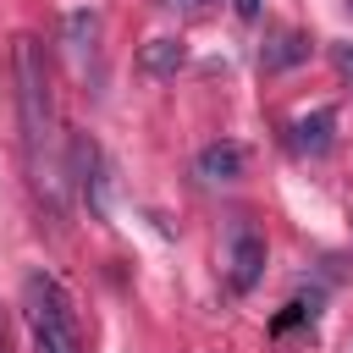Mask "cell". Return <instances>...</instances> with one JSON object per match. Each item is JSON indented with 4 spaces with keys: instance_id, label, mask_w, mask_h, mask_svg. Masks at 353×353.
Instances as JSON below:
<instances>
[{
    "instance_id": "obj_1",
    "label": "cell",
    "mask_w": 353,
    "mask_h": 353,
    "mask_svg": "<svg viewBox=\"0 0 353 353\" xmlns=\"http://www.w3.org/2000/svg\"><path fill=\"white\" fill-rule=\"evenodd\" d=\"M11 61H17V110H22V143H28L33 171H44V149H50V132H55V94H50V61H44V44H39L33 33H17Z\"/></svg>"
},
{
    "instance_id": "obj_2",
    "label": "cell",
    "mask_w": 353,
    "mask_h": 353,
    "mask_svg": "<svg viewBox=\"0 0 353 353\" xmlns=\"http://www.w3.org/2000/svg\"><path fill=\"white\" fill-rule=\"evenodd\" d=\"M22 320H28L39 353H83L77 309H72L66 287H61L50 270H28V276H22Z\"/></svg>"
},
{
    "instance_id": "obj_3",
    "label": "cell",
    "mask_w": 353,
    "mask_h": 353,
    "mask_svg": "<svg viewBox=\"0 0 353 353\" xmlns=\"http://www.w3.org/2000/svg\"><path fill=\"white\" fill-rule=\"evenodd\" d=\"M259 276H265V232L254 221H237L226 232V281L232 292H248Z\"/></svg>"
},
{
    "instance_id": "obj_4",
    "label": "cell",
    "mask_w": 353,
    "mask_h": 353,
    "mask_svg": "<svg viewBox=\"0 0 353 353\" xmlns=\"http://www.w3.org/2000/svg\"><path fill=\"white\" fill-rule=\"evenodd\" d=\"M193 165H199V176H204V182H237V176H243V165H248V149H243V143H232V138H221V143H204Z\"/></svg>"
},
{
    "instance_id": "obj_5",
    "label": "cell",
    "mask_w": 353,
    "mask_h": 353,
    "mask_svg": "<svg viewBox=\"0 0 353 353\" xmlns=\"http://www.w3.org/2000/svg\"><path fill=\"white\" fill-rule=\"evenodd\" d=\"M331 127H336V110L320 105V110H309V116H298V121L287 127V143H292L298 154H325V149H331Z\"/></svg>"
},
{
    "instance_id": "obj_6",
    "label": "cell",
    "mask_w": 353,
    "mask_h": 353,
    "mask_svg": "<svg viewBox=\"0 0 353 353\" xmlns=\"http://www.w3.org/2000/svg\"><path fill=\"white\" fill-rule=\"evenodd\" d=\"M182 61H188V44H182V39H171V33H160V39H149V44L138 50L143 77H176V72H182Z\"/></svg>"
},
{
    "instance_id": "obj_7",
    "label": "cell",
    "mask_w": 353,
    "mask_h": 353,
    "mask_svg": "<svg viewBox=\"0 0 353 353\" xmlns=\"http://www.w3.org/2000/svg\"><path fill=\"white\" fill-rule=\"evenodd\" d=\"M303 55H309V39H303V33H276V39L265 44L259 66H265V72H287V66H298Z\"/></svg>"
},
{
    "instance_id": "obj_8",
    "label": "cell",
    "mask_w": 353,
    "mask_h": 353,
    "mask_svg": "<svg viewBox=\"0 0 353 353\" xmlns=\"http://www.w3.org/2000/svg\"><path fill=\"white\" fill-rule=\"evenodd\" d=\"M94 39H99V17L94 11H66V44H72L77 61L94 55Z\"/></svg>"
},
{
    "instance_id": "obj_9",
    "label": "cell",
    "mask_w": 353,
    "mask_h": 353,
    "mask_svg": "<svg viewBox=\"0 0 353 353\" xmlns=\"http://www.w3.org/2000/svg\"><path fill=\"white\" fill-rule=\"evenodd\" d=\"M303 314H314V303H303V298H298V303H287V314H276V325H270V331L281 336V331H287V325H298Z\"/></svg>"
},
{
    "instance_id": "obj_10",
    "label": "cell",
    "mask_w": 353,
    "mask_h": 353,
    "mask_svg": "<svg viewBox=\"0 0 353 353\" xmlns=\"http://www.w3.org/2000/svg\"><path fill=\"white\" fill-rule=\"evenodd\" d=\"M336 66H342V72L353 77V44H336Z\"/></svg>"
},
{
    "instance_id": "obj_11",
    "label": "cell",
    "mask_w": 353,
    "mask_h": 353,
    "mask_svg": "<svg viewBox=\"0 0 353 353\" xmlns=\"http://www.w3.org/2000/svg\"><path fill=\"white\" fill-rule=\"evenodd\" d=\"M237 6V17H259V0H232Z\"/></svg>"
},
{
    "instance_id": "obj_12",
    "label": "cell",
    "mask_w": 353,
    "mask_h": 353,
    "mask_svg": "<svg viewBox=\"0 0 353 353\" xmlns=\"http://www.w3.org/2000/svg\"><path fill=\"white\" fill-rule=\"evenodd\" d=\"M171 6H204V0H171Z\"/></svg>"
},
{
    "instance_id": "obj_13",
    "label": "cell",
    "mask_w": 353,
    "mask_h": 353,
    "mask_svg": "<svg viewBox=\"0 0 353 353\" xmlns=\"http://www.w3.org/2000/svg\"><path fill=\"white\" fill-rule=\"evenodd\" d=\"M0 353H6V325H0Z\"/></svg>"
}]
</instances>
